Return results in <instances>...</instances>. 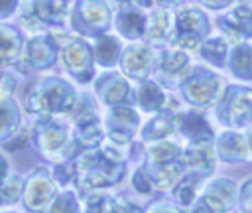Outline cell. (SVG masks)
Here are the masks:
<instances>
[{"instance_id":"6da1fadb","label":"cell","mask_w":252,"mask_h":213,"mask_svg":"<svg viewBox=\"0 0 252 213\" xmlns=\"http://www.w3.org/2000/svg\"><path fill=\"white\" fill-rule=\"evenodd\" d=\"M32 140L37 150L55 164L75 160L81 152L79 144L71 136L69 124L57 116H39L32 130Z\"/></svg>"},{"instance_id":"7a4b0ae2","label":"cell","mask_w":252,"mask_h":213,"mask_svg":"<svg viewBox=\"0 0 252 213\" xmlns=\"http://www.w3.org/2000/svg\"><path fill=\"white\" fill-rule=\"evenodd\" d=\"M77 93L59 77H45L37 81L26 99V110L37 116L69 114L75 105Z\"/></svg>"},{"instance_id":"3957f363","label":"cell","mask_w":252,"mask_h":213,"mask_svg":"<svg viewBox=\"0 0 252 213\" xmlns=\"http://www.w3.org/2000/svg\"><path fill=\"white\" fill-rule=\"evenodd\" d=\"M215 114L230 130L252 124V87L228 85L215 103Z\"/></svg>"},{"instance_id":"277c9868","label":"cell","mask_w":252,"mask_h":213,"mask_svg":"<svg viewBox=\"0 0 252 213\" xmlns=\"http://www.w3.org/2000/svg\"><path fill=\"white\" fill-rule=\"evenodd\" d=\"M75 0H28L20 8V24L30 32L63 26Z\"/></svg>"},{"instance_id":"5b68a950","label":"cell","mask_w":252,"mask_h":213,"mask_svg":"<svg viewBox=\"0 0 252 213\" xmlns=\"http://www.w3.org/2000/svg\"><path fill=\"white\" fill-rule=\"evenodd\" d=\"M211 22L207 14L199 8H181L173 16V37L171 45L175 49H199L203 39L209 37Z\"/></svg>"},{"instance_id":"8992f818","label":"cell","mask_w":252,"mask_h":213,"mask_svg":"<svg viewBox=\"0 0 252 213\" xmlns=\"http://www.w3.org/2000/svg\"><path fill=\"white\" fill-rule=\"evenodd\" d=\"M110 8L104 0H75L69 22L73 32L87 36V37H98L108 32L110 28Z\"/></svg>"},{"instance_id":"52a82bcc","label":"cell","mask_w":252,"mask_h":213,"mask_svg":"<svg viewBox=\"0 0 252 213\" xmlns=\"http://www.w3.org/2000/svg\"><path fill=\"white\" fill-rule=\"evenodd\" d=\"M220 85H222L220 75H217L213 69L197 65L189 71V75L185 77L179 89H181V97L189 105L197 108H205L217 103L220 95Z\"/></svg>"},{"instance_id":"ba28073f","label":"cell","mask_w":252,"mask_h":213,"mask_svg":"<svg viewBox=\"0 0 252 213\" xmlns=\"http://www.w3.org/2000/svg\"><path fill=\"white\" fill-rule=\"evenodd\" d=\"M57 59L61 61L63 69L81 85H87L94 77V55L93 47L77 37V39H67L57 53Z\"/></svg>"},{"instance_id":"9c48e42d","label":"cell","mask_w":252,"mask_h":213,"mask_svg":"<svg viewBox=\"0 0 252 213\" xmlns=\"http://www.w3.org/2000/svg\"><path fill=\"white\" fill-rule=\"evenodd\" d=\"M55 195H57V183H55L51 172L45 170V168L33 170L28 176V179L24 181L22 203L32 213L47 211V207L51 205Z\"/></svg>"},{"instance_id":"30bf717a","label":"cell","mask_w":252,"mask_h":213,"mask_svg":"<svg viewBox=\"0 0 252 213\" xmlns=\"http://www.w3.org/2000/svg\"><path fill=\"white\" fill-rule=\"evenodd\" d=\"M154 77L156 83L163 89H179L185 77L191 71L189 55L181 49H163L154 61Z\"/></svg>"},{"instance_id":"8fae6325","label":"cell","mask_w":252,"mask_h":213,"mask_svg":"<svg viewBox=\"0 0 252 213\" xmlns=\"http://www.w3.org/2000/svg\"><path fill=\"white\" fill-rule=\"evenodd\" d=\"M140 126V114L128 106V105H118L110 106L106 116H104V128L110 144L114 146H128Z\"/></svg>"},{"instance_id":"7c38bea8","label":"cell","mask_w":252,"mask_h":213,"mask_svg":"<svg viewBox=\"0 0 252 213\" xmlns=\"http://www.w3.org/2000/svg\"><path fill=\"white\" fill-rule=\"evenodd\" d=\"M57 53H59V45H57L55 36L47 32H39L24 41L22 57L28 67L43 71V69H49L57 61Z\"/></svg>"},{"instance_id":"4fadbf2b","label":"cell","mask_w":252,"mask_h":213,"mask_svg":"<svg viewBox=\"0 0 252 213\" xmlns=\"http://www.w3.org/2000/svg\"><path fill=\"white\" fill-rule=\"evenodd\" d=\"M154 61H156V55L150 43H130L122 47L118 57L122 73L136 81L148 79V75L154 69Z\"/></svg>"},{"instance_id":"5bb4252c","label":"cell","mask_w":252,"mask_h":213,"mask_svg":"<svg viewBox=\"0 0 252 213\" xmlns=\"http://www.w3.org/2000/svg\"><path fill=\"white\" fill-rule=\"evenodd\" d=\"M181 162L185 170L195 176H211L217 168V152L213 140L189 142L181 152Z\"/></svg>"},{"instance_id":"9a60e30c","label":"cell","mask_w":252,"mask_h":213,"mask_svg":"<svg viewBox=\"0 0 252 213\" xmlns=\"http://www.w3.org/2000/svg\"><path fill=\"white\" fill-rule=\"evenodd\" d=\"M217 28L228 37L238 43L252 37V6L240 4L232 6L226 14L217 18Z\"/></svg>"},{"instance_id":"2e32d148","label":"cell","mask_w":252,"mask_h":213,"mask_svg":"<svg viewBox=\"0 0 252 213\" xmlns=\"http://www.w3.org/2000/svg\"><path fill=\"white\" fill-rule=\"evenodd\" d=\"M94 93H96L98 101L110 108V106L126 105V101L132 95V89H130V83L120 73L106 71L100 77H96V81H94Z\"/></svg>"},{"instance_id":"e0dca14e","label":"cell","mask_w":252,"mask_h":213,"mask_svg":"<svg viewBox=\"0 0 252 213\" xmlns=\"http://www.w3.org/2000/svg\"><path fill=\"white\" fill-rule=\"evenodd\" d=\"M173 126L189 142H203V140H213L215 138L209 120L205 118L203 112H199L195 108L177 112L175 118H173Z\"/></svg>"},{"instance_id":"ac0fdd59","label":"cell","mask_w":252,"mask_h":213,"mask_svg":"<svg viewBox=\"0 0 252 213\" xmlns=\"http://www.w3.org/2000/svg\"><path fill=\"white\" fill-rule=\"evenodd\" d=\"M215 152L222 162H230V164L252 160V152L246 144L244 134L236 130H224L222 134H219L215 142Z\"/></svg>"},{"instance_id":"d6986e66","label":"cell","mask_w":252,"mask_h":213,"mask_svg":"<svg viewBox=\"0 0 252 213\" xmlns=\"http://www.w3.org/2000/svg\"><path fill=\"white\" fill-rule=\"evenodd\" d=\"M201 197L213 205L215 209H219L220 213H226L234 203H236V197H238V189H236V183L228 178H217V179H211Z\"/></svg>"},{"instance_id":"ffe728a7","label":"cell","mask_w":252,"mask_h":213,"mask_svg":"<svg viewBox=\"0 0 252 213\" xmlns=\"http://www.w3.org/2000/svg\"><path fill=\"white\" fill-rule=\"evenodd\" d=\"M114 26L122 37L132 41L140 39L146 34V14L142 12V8L134 4L120 6V10L114 16Z\"/></svg>"},{"instance_id":"44dd1931","label":"cell","mask_w":252,"mask_h":213,"mask_svg":"<svg viewBox=\"0 0 252 213\" xmlns=\"http://www.w3.org/2000/svg\"><path fill=\"white\" fill-rule=\"evenodd\" d=\"M132 99L138 105V108L144 112H159L167 101L165 91L156 81H150V79H144L136 85Z\"/></svg>"},{"instance_id":"7402d4cb","label":"cell","mask_w":252,"mask_h":213,"mask_svg":"<svg viewBox=\"0 0 252 213\" xmlns=\"http://www.w3.org/2000/svg\"><path fill=\"white\" fill-rule=\"evenodd\" d=\"M24 51V37L14 26L0 24V71L18 63Z\"/></svg>"},{"instance_id":"603a6c76","label":"cell","mask_w":252,"mask_h":213,"mask_svg":"<svg viewBox=\"0 0 252 213\" xmlns=\"http://www.w3.org/2000/svg\"><path fill=\"white\" fill-rule=\"evenodd\" d=\"M150 41L163 43L173 37V14L165 8H156L146 16V34Z\"/></svg>"},{"instance_id":"cb8c5ba5","label":"cell","mask_w":252,"mask_h":213,"mask_svg":"<svg viewBox=\"0 0 252 213\" xmlns=\"http://www.w3.org/2000/svg\"><path fill=\"white\" fill-rule=\"evenodd\" d=\"M173 110L169 108H161L159 112H156L146 124L144 128L140 130V138L144 142H159V140H167L169 134L175 132V126H173Z\"/></svg>"},{"instance_id":"d4e9b609","label":"cell","mask_w":252,"mask_h":213,"mask_svg":"<svg viewBox=\"0 0 252 213\" xmlns=\"http://www.w3.org/2000/svg\"><path fill=\"white\" fill-rule=\"evenodd\" d=\"M146 170L152 179V185H156L158 189H173V185L183 178L185 166L179 158L175 162H167V164H159V166H146Z\"/></svg>"},{"instance_id":"484cf974","label":"cell","mask_w":252,"mask_h":213,"mask_svg":"<svg viewBox=\"0 0 252 213\" xmlns=\"http://www.w3.org/2000/svg\"><path fill=\"white\" fill-rule=\"evenodd\" d=\"M226 65L236 79L252 81V45L250 43H236L226 57Z\"/></svg>"},{"instance_id":"4316f807","label":"cell","mask_w":252,"mask_h":213,"mask_svg":"<svg viewBox=\"0 0 252 213\" xmlns=\"http://www.w3.org/2000/svg\"><path fill=\"white\" fill-rule=\"evenodd\" d=\"M120 51H122V45L118 41V37L114 36H108V34H102L98 37H94V45H93V55H94V61L102 67H112L118 63V57H120Z\"/></svg>"},{"instance_id":"83f0119b","label":"cell","mask_w":252,"mask_h":213,"mask_svg":"<svg viewBox=\"0 0 252 213\" xmlns=\"http://www.w3.org/2000/svg\"><path fill=\"white\" fill-rule=\"evenodd\" d=\"M73 138H75V142L79 144L81 150L98 148V146L102 144V138H104V128H102L100 118L75 124V134H73Z\"/></svg>"},{"instance_id":"f1b7e54d","label":"cell","mask_w":252,"mask_h":213,"mask_svg":"<svg viewBox=\"0 0 252 213\" xmlns=\"http://www.w3.org/2000/svg\"><path fill=\"white\" fill-rule=\"evenodd\" d=\"M183 148L171 140H159L152 142L146 150V166H159L167 162H175L181 158Z\"/></svg>"},{"instance_id":"f546056e","label":"cell","mask_w":252,"mask_h":213,"mask_svg":"<svg viewBox=\"0 0 252 213\" xmlns=\"http://www.w3.org/2000/svg\"><path fill=\"white\" fill-rule=\"evenodd\" d=\"M228 41L220 36L217 37H207L203 39V43L199 45V53L201 57L213 65V67H224L226 65V57H228Z\"/></svg>"},{"instance_id":"4dcf8cb0","label":"cell","mask_w":252,"mask_h":213,"mask_svg":"<svg viewBox=\"0 0 252 213\" xmlns=\"http://www.w3.org/2000/svg\"><path fill=\"white\" fill-rule=\"evenodd\" d=\"M20 128V108L14 99L0 105V142L10 140Z\"/></svg>"},{"instance_id":"1f68e13d","label":"cell","mask_w":252,"mask_h":213,"mask_svg":"<svg viewBox=\"0 0 252 213\" xmlns=\"http://www.w3.org/2000/svg\"><path fill=\"white\" fill-rule=\"evenodd\" d=\"M120 199L104 191L85 193V213H118Z\"/></svg>"},{"instance_id":"d6a6232c","label":"cell","mask_w":252,"mask_h":213,"mask_svg":"<svg viewBox=\"0 0 252 213\" xmlns=\"http://www.w3.org/2000/svg\"><path fill=\"white\" fill-rule=\"evenodd\" d=\"M73 124H81V122H87V120H94L98 118L96 114V103L93 99V95L89 93H79L77 99H75V105L69 112Z\"/></svg>"},{"instance_id":"836d02e7","label":"cell","mask_w":252,"mask_h":213,"mask_svg":"<svg viewBox=\"0 0 252 213\" xmlns=\"http://www.w3.org/2000/svg\"><path fill=\"white\" fill-rule=\"evenodd\" d=\"M197 183H199V176L187 174V176H183V178L173 185L175 201H177L181 207H191V205H193V201L197 199Z\"/></svg>"},{"instance_id":"e575fe53","label":"cell","mask_w":252,"mask_h":213,"mask_svg":"<svg viewBox=\"0 0 252 213\" xmlns=\"http://www.w3.org/2000/svg\"><path fill=\"white\" fill-rule=\"evenodd\" d=\"M22 189H24V179L18 174H8L4 183L0 185V201L2 203H16L22 199Z\"/></svg>"},{"instance_id":"d590c367","label":"cell","mask_w":252,"mask_h":213,"mask_svg":"<svg viewBox=\"0 0 252 213\" xmlns=\"http://www.w3.org/2000/svg\"><path fill=\"white\" fill-rule=\"evenodd\" d=\"M47 213H81L77 195L73 191H69V189H63L51 201V205L47 207Z\"/></svg>"},{"instance_id":"8d00e7d4","label":"cell","mask_w":252,"mask_h":213,"mask_svg":"<svg viewBox=\"0 0 252 213\" xmlns=\"http://www.w3.org/2000/svg\"><path fill=\"white\" fill-rule=\"evenodd\" d=\"M51 176H53L55 183H59V185H67V183L75 181L79 174H77V166H75V162L69 160V162H59V164H55Z\"/></svg>"},{"instance_id":"74e56055","label":"cell","mask_w":252,"mask_h":213,"mask_svg":"<svg viewBox=\"0 0 252 213\" xmlns=\"http://www.w3.org/2000/svg\"><path fill=\"white\" fill-rule=\"evenodd\" d=\"M132 187L138 191V193H142V195H146V193H150L152 191V179H150V176H148V170H146V166L142 164L136 172H134V176H132Z\"/></svg>"},{"instance_id":"f35d334b","label":"cell","mask_w":252,"mask_h":213,"mask_svg":"<svg viewBox=\"0 0 252 213\" xmlns=\"http://www.w3.org/2000/svg\"><path fill=\"white\" fill-rule=\"evenodd\" d=\"M236 201H238V207L242 213H252V178L240 187Z\"/></svg>"},{"instance_id":"ab89813d","label":"cell","mask_w":252,"mask_h":213,"mask_svg":"<svg viewBox=\"0 0 252 213\" xmlns=\"http://www.w3.org/2000/svg\"><path fill=\"white\" fill-rule=\"evenodd\" d=\"M14 89H16V81L10 75H6L4 71H0V105L12 99Z\"/></svg>"},{"instance_id":"60d3db41","label":"cell","mask_w":252,"mask_h":213,"mask_svg":"<svg viewBox=\"0 0 252 213\" xmlns=\"http://www.w3.org/2000/svg\"><path fill=\"white\" fill-rule=\"evenodd\" d=\"M144 213H183V209L181 207H177L175 203H171V201H165V199H158V201H154Z\"/></svg>"},{"instance_id":"b9f144b4","label":"cell","mask_w":252,"mask_h":213,"mask_svg":"<svg viewBox=\"0 0 252 213\" xmlns=\"http://www.w3.org/2000/svg\"><path fill=\"white\" fill-rule=\"evenodd\" d=\"M191 213H220L219 209H215L213 205H209L201 195L193 201V205H191Z\"/></svg>"},{"instance_id":"7bdbcfd3","label":"cell","mask_w":252,"mask_h":213,"mask_svg":"<svg viewBox=\"0 0 252 213\" xmlns=\"http://www.w3.org/2000/svg\"><path fill=\"white\" fill-rule=\"evenodd\" d=\"M18 10V0H0V20L12 16Z\"/></svg>"},{"instance_id":"ee69618b","label":"cell","mask_w":252,"mask_h":213,"mask_svg":"<svg viewBox=\"0 0 252 213\" xmlns=\"http://www.w3.org/2000/svg\"><path fill=\"white\" fill-rule=\"evenodd\" d=\"M201 6H205V8H209V10H222V8H226L232 0H197Z\"/></svg>"},{"instance_id":"f6af8a7d","label":"cell","mask_w":252,"mask_h":213,"mask_svg":"<svg viewBox=\"0 0 252 213\" xmlns=\"http://www.w3.org/2000/svg\"><path fill=\"white\" fill-rule=\"evenodd\" d=\"M118 213H144L138 205H134V203H130V201H126V199H120V209H118Z\"/></svg>"},{"instance_id":"bcb514c9","label":"cell","mask_w":252,"mask_h":213,"mask_svg":"<svg viewBox=\"0 0 252 213\" xmlns=\"http://www.w3.org/2000/svg\"><path fill=\"white\" fill-rule=\"evenodd\" d=\"M185 0H154V4H158L159 8H165V10H169V8H175V6H181Z\"/></svg>"},{"instance_id":"7dc6e473","label":"cell","mask_w":252,"mask_h":213,"mask_svg":"<svg viewBox=\"0 0 252 213\" xmlns=\"http://www.w3.org/2000/svg\"><path fill=\"white\" fill-rule=\"evenodd\" d=\"M8 174H10V170H8V160L0 154V185L4 183V179L8 178Z\"/></svg>"},{"instance_id":"c3c4849f","label":"cell","mask_w":252,"mask_h":213,"mask_svg":"<svg viewBox=\"0 0 252 213\" xmlns=\"http://www.w3.org/2000/svg\"><path fill=\"white\" fill-rule=\"evenodd\" d=\"M244 138H246V144H248V148H250V152H252V124H250V126H246Z\"/></svg>"},{"instance_id":"681fc988","label":"cell","mask_w":252,"mask_h":213,"mask_svg":"<svg viewBox=\"0 0 252 213\" xmlns=\"http://www.w3.org/2000/svg\"><path fill=\"white\" fill-rule=\"evenodd\" d=\"M114 2H118L120 6H126V4H132L134 0H114Z\"/></svg>"},{"instance_id":"f907efd6","label":"cell","mask_w":252,"mask_h":213,"mask_svg":"<svg viewBox=\"0 0 252 213\" xmlns=\"http://www.w3.org/2000/svg\"><path fill=\"white\" fill-rule=\"evenodd\" d=\"M2 213H18V211H2Z\"/></svg>"},{"instance_id":"816d5d0a","label":"cell","mask_w":252,"mask_h":213,"mask_svg":"<svg viewBox=\"0 0 252 213\" xmlns=\"http://www.w3.org/2000/svg\"><path fill=\"white\" fill-rule=\"evenodd\" d=\"M242 2H252V0H242Z\"/></svg>"},{"instance_id":"f5cc1de1","label":"cell","mask_w":252,"mask_h":213,"mask_svg":"<svg viewBox=\"0 0 252 213\" xmlns=\"http://www.w3.org/2000/svg\"><path fill=\"white\" fill-rule=\"evenodd\" d=\"M0 205H2V201H0Z\"/></svg>"}]
</instances>
